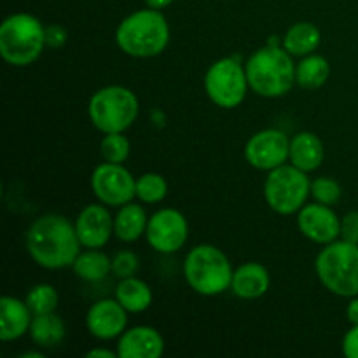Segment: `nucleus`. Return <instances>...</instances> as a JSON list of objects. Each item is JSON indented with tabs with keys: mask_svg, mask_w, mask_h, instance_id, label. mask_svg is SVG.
<instances>
[{
	"mask_svg": "<svg viewBox=\"0 0 358 358\" xmlns=\"http://www.w3.org/2000/svg\"><path fill=\"white\" fill-rule=\"evenodd\" d=\"M24 247L35 264L55 271L72 268L83 245L77 236L76 224L65 215L45 213L30 224Z\"/></svg>",
	"mask_w": 358,
	"mask_h": 358,
	"instance_id": "nucleus-1",
	"label": "nucleus"
},
{
	"mask_svg": "<svg viewBox=\"0 0 358 358\" xmlns=\"http://www.w3.org/2000/svg\"><path fill=\"white\" fill-rule=\"evenodd\" d=\"M245 70L250 90L262 98L285 96L296 84L294 56L275 41L252 52Z\"/></svg>",
	"mask_w": 358,
	"mask_h": 358,
	"instance_id": "nucleus-2",
	"label": "nucleus"
},
{
	"mask_svg": "<svg viewBox=\"0 0 358 358\" xmlns=\"http://www.w3.org/2000/svg\"><path fill=\"white\" fill-rule=\"evenodd\" d=\"M115 44L131 58H154L170 44V24L161 10H135L115 28Z\"/></svg>",
	"mask_w": 358,
	"mask_h": 358,
	"instance_id": "nucleus-3",
	"label": "nucleus"
},
{
	"mask_svg": "<svg viewBox=\"0 0 358 358\" xmlns=\"http://www.w3.org/2000/svg\"><path fill=\"white\" fill-rule=\"evenodd\" d=\"M45 48V27L34 14L14 13L0 24V56L9 65H31Z\"/></svg>",
	"mask_w": 358,
	"mask_h": 358,
	"instance_id": "nucleus-4",
	"label": "nucleus"
},
{
	"mask_svg": "<svg viewBox=\"0 0 358 358\" xmlns=\"http://www.w3.org/2000/svg\"><path fill=\"white\" fill-rule=\"evenodd\" d=\"M233 273L231 261L215 245H196L184 259L185 282L199 296L213 297L231 290Z\"/></svg>",
	"mask_w": 358,
	"mask_h": 358,
	"instance_id": "nucleus-5",
	"label": "nucleus"
},
{
	"mask_svg": "<svg viewBox=\"0 0 358 358\" xmlns=\"http://www.w3.org/2000/svg\"><path fill=\"white\" fill-rule=\"evenodd\" d=\"M322 285L339 297L358 296V245L336 240L324 245L315 261Z\"/></svg>",
	"mask_w": 358,
	"mask_h": 358,
	"instance_id": "nucleus-6",
	"label": "nucleus"
},
{
	"mask_svg": "<svg viewBox=\"0 0 358 358\" xmlns=\"http://www.w3.org/2000/svg\"><path fill=\"white\" fill-rule=\"evenodd\" d=\"M140 112V101L129 87L112 84L94 91L87 103L90 121L98 131L124 133L133 126Z\"/></svg>",
	"mask_w": 358,
	"mask_h": 358,
	"instance_id": "nucleus-7",
	"label": "nucleus"
},
{
	"mask_svg": "<svg viewBox=\"0 0 358 358\" xmlns=\"http://www.w3.org/2000/svg\"><path fill=\"white\" fill-rule=\"evenodd\" d=\"M311 196V180L306 171L294 164H282L268 171L264 182V198L273 212L294 215L308 203Z\"/></svg>",
	"mask_w": 358,
	"mask_h": 358,
	"instance_id": "nucleus-8",
	"label": "nucleus"
},
{
	"mask_svg": "<svg viewBox=\"0 0 358 358\" xmlns=\"http://www.w3.org/2000/svg\"><path fill=\"white\" fill-rule=\"evenodd\" d=\"M203 84L210 101L227 110L240 107L250 90L245 65L234 56H226L210 65Z\"/></svg>",
	"mask_w": 358,
	"mask_h": 358,
	"instance_id": "nucleus-9",
	"label": "nucleus"
},
{
	"mask_svg": "<svg viewBox=\"0 0 358 358\" xmlns=\"http://www.w3.org/2000/svg\"><path fill=\"white\" fill-rule=\"evenodd\" d=\"M91 191L103 205L119 208L136 198V178L124 164H98L91 173Z\"/></svg>",
	"mask_w": 358,
	"mask_h": 358,
	"instance_id": "nucleus-10",
	"label": "nucleus"
},
{
	"mask_svg": "<svg viewBox=\"0 0 358 358\" xmlns=\"http://www.w3.org/2000/svg\"><path fill=\"white\" fill-rule=\"evenodd\" d=\"M147 243L159 254H175L189 238V224L182 212L161 208L149 217L145 231Z\"/></svg>",
	"mask_w": 358,
	"mask_h": 358,
	"instance_id": "nucleus-11",
	"label": "nucleus"
},
{
	"mask_svg": "<svg viewBox=\"0 0 358 358\" xmlns=\"http://www.w3.org/2000/svg\"><path fill=\"white\" fill-rule=\"evenodd\" d=\"M290 138L276 128H266L254 133L245 143V159L252 168L271 171L289 161Z\"/></svg>",
	"mask_w": 358,
	"mask_h": 358,
	"instance_id": "nucleus-12",
	"label": "nucleus"
},
{
	"mask_svg": "<svg viewBox=\"0 0 358 358\" xmlns=\"http://www.w3.org/2000/svg\"><path fill=\"white\" fill-rule=\"evenodd\" d=\"M297 227L301 234L318 245H329L339 240L341 234V219L332 210V206L322 203H306L297 212Z\"/></svg>",
	"mask_w": 358,
	"mask_h": 358,
	"instance_id": "nucleus-13",
	"label": "nucleus"
},
{
	"mask_svg": "<svg viewBox=\"0 0 358 358\" xmlns=\"http://www.w3.org/2000/svg\"><path fill=\"white\" fill-rule=\"evenodd\" d=\"M73 224L84 248H103L114 236V217L100 201L84 206Z\"/></svg>",
	"mask_w": 358,
	"mask_h": 358,
	"instance_id": "nucleus-14",
	"label": "nucleus"
},
{
	"mask_svg": "<svg viewBox=\"0 0 358 358\" xmlns=\"http://www.w3.org/2000/svg\"><path fill=\"white\" fill-rule=\"evenodd\" d=\"M86 327L93 338L110 341L128 329V311L117 299H100L87 310Z\"/></svg>",
	"mask_w": 358,
	"mask_h": 358,
	"instance_id": "nucleus-15",
	"label": "nucleus"
},
{
	"mask_svg": "<svg viewBox=\"0 0 358 358\" xmlns=\"http://www.w3.org/2000/svg\"><path fill=\"white\" fill-rule=\"evenodd\" d=\"M115 352L119 358H159L164 352V339L157 329L136 325L119 336Z\"/></svg>",
	"mask_w": 358,
	"mask_h": 358,
	"instance_id": "nucleus-16",
	"label": "nucleus"
},
{
	"mask_svg": "<svg viewBox=\"0 0 358 358\" xmlns=\"http://www.w3.org/2000/svg\"><path fill=\"white\" fill-rule=\"evenodd\" d=\"M271 285V276L261 262H245L238 266L231 280V292L245 301H254L264 296Z\"/></svg>",
	"mask_w": 358,
	"mask_h": 358,
	"instance_id": "nucleus-17",
	"label": "nucleus"
},
{
	"mask_svg": "<svg viewBox=\"0 0 358 358\" xmlns=\"http://www.w3.org/2000/svg\"><path fill=\"white\" fill-rule=\"evenodd\" d=\"M34 313L24 301L13 296H3L0 299V339L16 341L30 331Z\"/></svg>",
	"mask_w": 358,
	"mask_h": 358,
	"instance_id": "nucleus-18",
	"label": "nucleus"
},
{
	"mask_svg": "<svg viewBox=\"0 0 358 358\" xmlns=\"http://www.w3.org/2000/svg\"><path fill=\"white\" fill-rule=\"evenodd\" d=\"M324 142L313 131H299L290 138L289 163L299 170L306 171V173L318 170L324 163Z\"/></svg>",
	"mask_w": 358,
	"mask_h": 358,
	"instance_id": "nucleus-19",
	"label": "nucleus"
},
{
	"mask_svg": "<svg viewBox=\"0 0 358 358\" xmlns=\"http://www.w3.org/2000/svg\"><path fill=\"white\" fill-rule=\"evenodd\" d=\"M147 217L142 205L129 201L126 205L119 206L117 213L114 215V236L124 243H133L145 236L147 231Z\"/></svg>",
	"mask_w": 358,
	"mask_h": 358,
	"instance_id": "nucleus-20",
	"label": "nucleus"
},
{
	"mask_svg": "<svg viewBox=\"0 0 358 358\" xmlns=\"http://www.w3.org/2000/svg\"><path fill=\"white\" fill-rule=\"evenodd\" d=\"M115 299L128 313H143L152 304L154 294L149 283L140 280L138 276H129L119 280L115 285Z\"/></svg>",
	"mask_w": 358,
	"mask_h": 358,
	"instance_id": "nucleus-21",
	"label": "nucleus"
},
{
	"mask_svg": "<svg viewBox=\"0 0 358 358\" xmlns=\"http://www.w3.org/2000/svg\"><path fill=\"white\" fill-rule=\"evenodd\" d=\"M322 42V31L317 24L310 21H299L294 23L283 35L282 45L292 56L303 58V56L311 55L318 49Z\"/></svg>",
	"mask_w": 358,
	"mask_h": 358,
	"instance_id": "nucleus-22",
	"label": "nucleus"
},
{
	"mask_svg": "<svg viewBox=\"0 0 358 358\" xmlns=\"http://www.w3.org/2000/svg\"><path fill=\"white\" fill-rule=\"evenodd\" d=\"M72 269L84 282H101L112 273V259L101 248H84L73 261Z\"/></svg>",
	"mask_w": 358,
	"mask_h": 358,
	"instance_id": "nucleus-23",
	"label": "nucleus"
},
{
	"mask_svg": "<svg viewBox=\"0 0 358 358\" xmlns=\"http://www.w3.org/2000/svg\"><path fill=\"white\" fill-rule=\"evenodd\" d=\"M28 334H30L31 341H34L38 348H56V346L65 339V322H63L62 317H58L55 311L45 315H34V320H31Z\"/></svg>",
	"mask_w": 358,
	"mask_h": 358,
	"instance_id": "nucleus-24",
	"label": "nucleus"
},
{
	"mask_svg": "<svg viewBox=\"0 0 358 358\" xmlns=\"http://www.w3.org/2000/svg\"><path fill=\"white\" fill-rule=\"evenodd\" d=\"M331 76V63L325 56L311 52L296 63V84L303 90H318Z\"/></svg>",
	"mask_w": 358,
	"mask_h": 358,
	"instance_id": "nucleus-25",
	"label": "nucleus"
},
{
	"mask_svg": "<svg viewBox=\"0 0 358 358\" xmlns=\"http://www.w3.org/2000/svg\"><path fill=\"white\" fill-rule=\"evenodd\" d=\"M168 194V182L161 173L147 171L136 178V199L143 205H157Z\"/></svg>",
	"mask_w": 358,
	"mask_h": 358,
	"instance_id": "nucleus-26",
	"label": "nucleus"
},
{
	"mask_svg": "<svg viewBox=\"0 0 358 358\" xmlns=\"http://www.w3.org/2000/svg\"><path fill=\"white\" fill-rule=\"evenodd\" d=\"M24 303L28 304L30 311L34 315H45L56 311L59 303V296L56 289L49 283H38L28 290Z\"/></svg>",
	"mask_w": 358,
	"mask_h": 358,
	"instance_id": "nucleus-27",
	"label": "nucleus"
},
{
	"mask_svg": "<svg viewBox=\"0 0 358 358\" xmlns=\"http://www.w3.org/2000/svg\"><path fill=\"white\" fill-rule=\"evenodd\" d=\"M129 150H131V145L124 133H107L100 142L101 157L108 163H126Z\"/></svg>",
	"mask_w": 358,
	"mask_h": 358,
	"instance_id": "nucleus-28",
	"label": "nucleus"
},
{
	"mask_svg": "<svg viewBox=\"0 0 358 358\" xmlns=\"http://www.w3.org/2000/svg\"><path fill=\"white\" fill-rule=\"evenodd\" d=\"M341 185L331 177H318L311 182V196L317 203L334 206L341 199Z\"/></svg>",
	"mask_w": 358,
	"mask_h": 358,
	"instance_id": "nucleus-29",
	"label": "nucleus"
},
{
	"mask_svg": "<svg viewBox=\"0 0 358 358\" xmlns=\"http://www.w3.org/2000/svg\"><path fill=\"white\" fill-rule=\"evenodd\" d=\"M140 269V259L135 252L121 250L112 257V275L117 276L119 280L136 276Z\"/></svg>",
	"mask_w": 358,
	"mask_h": 358,
	"instance_id": "nucleus-30",
	"label": "nucleus"
},
{
	"mask_svg": "<svg viewBox=\"0 0 358 358\" xmlns=\"http://www.w3.org/2000/svg\"><path fill=\"white\" fill-rule=\"evenodd\" d=\"M339 238L350 243L358 245V212H348L341 219V234Z\"/></svg>",
	"mask_w": 358,
	"mask_h": 358,
	"instance_id": "nucleus-31",
	"label": "nucleus"
},
{
	"mask_svg": "<svg viewBox=\"0 0 358 358\" xmlns=\"http://www.w3.org/2000/svg\"><path fill=\"white\" fill-rule=\"evenodd\" d=\"M66 38H69V35H66V30L62 24H49V27H45V44H48V48H63Z\"/></svg>",
	"mask_w": 358,
	"mask_h": 358,
	"instance_id": "nucleus-32",
	"label": "nucleus"
},
{
	"mask_svg": "<svg viewBox=\"0 0 358 358\" xmlns=\"http://www.w3.org/2000/svg\"><path fill=\"white\" fill-rule=\"evenodd\" d=\"M343 353L346 358H358V325H352L343 338Z\"/></svg>",
	"mask_w": 358,
	"mask_h": 358,
	"instance_id": "nucleus-33",
	"label": "nucleus"
},
{
	"mask_svg": "<svg viewBox=\"0 0 358 358\" xmlns=\"http://www.w3.org/2000/svg\"><path fill=\"white\" fill-rule=\"evenodd\" d=\"M346 318L352 325H358V296L350 297V303L346 306Z\"/></svg>",
	"mask_w": 358,
	"mask_h": 358,
	"instance_id": "nucleus-34",
	"label": "nucleus"
},
{
	"mask_svg": "<svg viewBox=\"0 0 358 358\" xmlns=\"http://www.w3.org/2000/svg\"><path fill=\"white\" fill-rule=\"evenodd\" d=\"M87 358H119L117 352L110 348H93L86 353Z\"/></svg>",
	"mask_w": 358,
	"mask_h": 358,
	"instance_id": "nucleus-35",
	"label": "nucleus"
},
{
	"mask_svg": "<svg viewBox=\"0 0 358 358\" xmlns=\"http://www.w3.org/2000/svg\"><path fill=\"white\" fill-rule=\"evenodd\" d=\"M147 7H150V9H157V10H163L166 9V7H170L171 3H173V0H145Z\"/></svg>",
	"mask_w": 358,
	"mask_h": 358,
	"instance_id": "nucleus-36",
	"label": "nucleus"
},
{
	"mask_svg": "<svg viewBox=\"0 0 358 358\" xmlns=\"http://www.w3.org/2000/svg\"><path fill=\"white\" fill-rule=\"evenodd\" d=\"M20 358H44V353H41V352H27V353H23V355H20Z\"/></svg>",
	"mask_w": 358,
	"mask_h": 358,
	"instance_id": "nucleus-37",
	"label": "nucleus"
}]
</instances>
